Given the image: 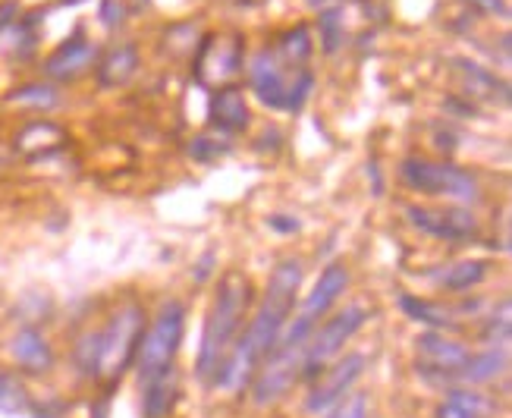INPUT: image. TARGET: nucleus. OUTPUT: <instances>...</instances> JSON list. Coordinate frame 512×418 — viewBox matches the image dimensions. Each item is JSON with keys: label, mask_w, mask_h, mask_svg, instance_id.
Wrapping results in <instances>:
<instances>
[{"label": "nucleus", "mask_w": 512, "mask_h": 418, "mask_svg": "<svg viewBox=\"0 0 512 418\" xmlns=\"http://www.w3.org/2000/svg\"><path fill=\"white\" fill-rule=\"evenodd\" d=\"M299 286H302V261L299 258H283L277 268L271 271V280H267L264 299L258 305V312L252 318L249 330L233 346V352L227 356L224 368L217 371L214 387L242 390V387H246L255 378L258 365L267 356H271V349L277 346V340L283 334L289 315H293Z\"/></svg>", "instance_id": "obj_1"}, {"label": "nucleus", "mask_w": 512, "mask_h": 418, "mask_svg": "<svg viewBox=\"0 0 512 418\" xmlns=\"http://www.w3.org/2000/svg\"><path fill=\"white\" fill-rule=\"evenodd\" d=\"M252 302V280L242 271H227L220 277L214 305L205 318L202 349H198V378L205 384H214L217 371L224 368L227 356L236 346V334L246 318V308Z\"/></svg>", "instance_id": "obj_2"}, {"label": "nucleus", "mask_w": 512, "mask_h": 418, "mask_svg": "<svg viewBox=\"0 0 512 418\" xmlns=\"http://www.w3.org/2000/svg\"><path fill=\"white\" fill-rule=\"evenodd\" d=\"M145 334V308L129 299L123 302L110 321L98 330V365H95V378L114 384L120 381L126 368L136 362V352Z\"/></svg>", "instance_id": "obj_3"}, {"label": "nucleus", "mask_w": 512, "mask_h": 418, "mask_svg": "<svg viewBox=\"0 0 512 418\" xmlns=\"http://www.w3.org/2000/svg\"><path fill=\"white\" fill-rule=\"evenodd\" d=\"M293 73H286V63L277 57L274 48H261L252 60H249V82L252 92L264 107L274 110H302L311 85H315V76H311L308 66H289Z\"/></svg>", "instance_id": "obj_4"}, {"label": "nucleus", "mask_w": 512, "mask_h": 418, "mask_svg": "<svg viewBox=\"0 0 512 418\" xmlns=\"http://www.w3.org/2000/svg\"><path fill=\"white\" fill-rule=\"evenodd\" d=\"M183 330H186V305L176 302V299L164 302L158 318H154L151 327L142 334L136 362H132L139 368L142 387L173 368L176 352H180V343H183Z\"/></svg>", "instance_id": "obj_5"}, {"label": "nucleus", "mask_w": 512, "mask_h": 418, "mask_svg": "<svg viewBox=\"0 0 512 418\" xmlns=\"http://www.w3.org/2000/svg\"><path fill=\"white\" fill-rule=\"evenodd\" d=\"M371 312L365 305H346L343 312L327 318L318 330H311L305 343V359H302V381H315L318 374L340 356L343 346L359 334Z\"/></svg>", "instance_id": "obj_6"}, {"label": "nucleus", "mask_w": 512, "mask_h": 418, "mask_svg": "<svg viewBox=\"0 0 512 418\" xmlns=\"http://www.w3.org/2000/svg\"><path fill=\"white\" fill-rule=\"evenodd\" d=\"M399 176H403V183L415 192L443 195V198H453V202H462V205L481 202L478 180L469 170H462L456 164H434L425 158H406L403 167H399Z\"/></svg>", "instance_id": "obj_7"}, {"label": "nucleus", "mask_w": 512, "mask_h": 418, "mask_svg": "<svg viewBox=\"0 0 512 418\" xmlns=\"http://www.w3.org/2000/svg\"><path fill=\"white\" fill-rule=\"evenodd\" d=\"M302 359H305V346H274L271 356L255 371V384H252L255 403L258 406L277 403L289 387L302 381Z\"/></svg>", "instance_id": "obj_8"}, {"label": "nucleus", "mask_w": 512, "mask_h": 418, "mask_svg": "<svg viewBox=\"0 0 512 418\" xmlns=\"http://www.w3.org/2000/svg\"><path fill=\"white\" fill-rule=\"evenodd\" d=\"M365 365H368V359L362 356V352H346L343 359L330 362L315 378V387L308 390L305 409L315 412V415H324L330 406H337L346 393H352L355 381L365 374Z\"/></svg>", "instance_id": "obj_9"}, {"label": "nucleus", "mask_w": 512, "mask_h": 418, "mask_svg": "<svg viewBox=\"0 0 512 418\" xmlns=\"http://www.w3.org/2000/svg\"><path fill=\"white\" fill-rule=\"evenodd\" d=\"M418 349V374H425L431 384H453V374L469 359V349L450 340L440 330H428L415 340Z\"/></svg>", "instance_id": "obj_10"}, {"label": "nucleus", "mask_w": 512, "mask_h": 418, "mask_svg": "<svg viewBox=\"0 0 512 418\" xmlns=\"http://www.w3.org/2000/svg\"><path fill=\"white\" fill-rule=\"evenodd\" d=\"M406 217L415 230L425 236L443 239V242H469L478 236V217L465 208H425V205H409Z\"/></svg>", "instance_id": "obj_11"}, {"label": "nucleus", "mask_w": 512, "mask_h": 418, "mask_svg": "<svg viewBox=\"0 0 512 418\" xmlns=\"http://www.w3.org/2000/svg\"><path fill=\"white\" fill-rule=\"evenodd\" d=\"M242 70V41L236 35L230 38H214L208 35L202 41V48L195 54V66L192 73L202 85H214V82H227Z\"/></svg>", "instance_id": "obj_12"}, {"label": "nucleus", "mask_w": 512, "mask_h": 418, "mask_svg": "<svg viewBox=\"0 0 512 418\" xmlns=\"http://www.w3.org/2000/svg\"><path fill=\"white\" fill-rule=\"evenodd\" d=\"M95 63H98V44H92L82 35H73L44 60V76L54 82H73L92 70Z\"/></svg>", "instance_id": "obj_13"}, {"label": "nucleus", "mask_w": 512, "mask_h": 418, "mask_svg": "<svg viewBox=\"0 0 512 418\" xmlns=\"http://www.w3.org/2000/svg\"><path fill=\"white\" fill-rule=\"evenodd\" d=\"M346 286H349V268H346L343 261H330L327 268L321 271L318 283L311 286V293H308V299L302 305L299 318L315 327L330 312V308H333V302H337L346 293Z\"/></svg>", "instance_id": "obj_14"}, {"label": "nucleus", "mask_w": 512, "mask_h": 418, "mask_svg": "<svg viewBox=\"0 0 512 418\" xmlns=\"http://www.w3.org/2000/svg\"><path fill=\"white\" fill-rule=\"evenodd\" d=\"M66 145H70V136H66V129L54 120H35L16 132V151L26 161L54 158Z\"/></svg>", "instance_id": "obj_15"}, {"label": "nucleus", "mask_w": 512, "mask_h": 418, "mask_svg": "<svg viewBox=\"0 0 512 418\" xmlns=\"http://www.w3.org/2000/svg\"><path fill=\"white\" fill-rule=\"evenodd\" d=\"M208 117H211V126L217 132H224V136H233V132H242L249 126V104H246V95H242V88L236 85H224L217 88L211 95V104H208Z\"/></svg>", "instance_id": "obj_16"}, {"label": "nucleus", "mask_w": 512, "mask_h": 418, "mask_svg": "<svg viewBox=\"0 0 512 418\" xmlns=\"http://www.w3.org/2000/svg\"><path fill=\"white\" fill-rule=\"evenodd\" d=\"M98 85L101 88H120L139 70V48L132 41L114 44L98 63Z\"/></svg>", "instance_id": "obj_17"}, {"label": "nucleus", "mask_w": 512, "mask_h": 418, "mask_svg": "<svg viewBox=\"0 0 512 418\" xmlns=\"http://www.w3.org/2000/svg\"><path fill=\"white\" fill-rule=\"evenodd\" d=\"M10 352L29 374H44V371H51V365H54L51 343L44 340V334L38 327H22L19 334L13 337V343H10Z\"/></svg>", "instance_id": "obj_18"}, {"label": "nucleus", "mask_w": 512, "mask_h": 418, "mask_svg": "<svg viewBox=\"0 0 512 418\" xmlns=\"http://www.w3.org/2000/svg\"><path fill=\"white\" fill-rule=\"evenodd\" d=\"M509 356L506 349H484L478 356H469L465 365L453 374V384H487V381H497L500 374L506 371Z\"/></svg>", "instance_id": "obj_19"}, {"label": "nucleus", "mask_w": 512, "mask_h": 418, "mask_svg": "<svg viewBox=\"0 0 512 418\" xmlns=\"http://www.w3.org/2000/svg\"><path fill=\"white\" fill-rule=\"evenodd\" d=\"M456 63V70H459V76H462V82H465V92H469V98H487V101H509V85L506 82H500L494 73H487V70H481L478 63H472V60H453Z\"/></svg>", "instance_id": "obj_20"}, {"label": "nucleus", "mask_w": 512, "mask_h": 418, "mask_svg": "<svg viewBox=\"0 0 512 418\" xmlns=\"http://www.w3.org/2000/svg\"><path fill=\"white\" fill-rule=\"evenodd\" d=\"M494 412L497 403L472 390H450L447 400L437 406V418H494Z\"/></svg>", "instance_id": "obj_21"}, {"label": "nucleus", "mask_w": 512, "mask_h": 418, "mask_svg": "<svg viewBox=\"0 0 512 418\" xmlns=\"http://www.w3.org/2000/svg\"><path fill=\"white\" fill-rule=\"evenodd\" d=\"M142 412L145 418H167L173 403H176V371L170 368L161 378H154L151 384L142 387Z\"/></svg>", "instance_id": "obj_22"}, {"label": "nucleus", "mask_w": 512, "mask_h": 418, "mask_svg": "<svg viewBox=\"0 0 512 418\" xmlns=\"http://www.w3.org/2000/svg\"><path fill=\"white\" fill-rule=\"evenodd\" d=\"M399 308L418 324H425L431 330H450L456 327V312H450V308L443 305H434V302H425L418 296H399Z\"/></svg>", "instance_id": "obj_23"}, {"label": "nucleus", "mask_w": 512, "mask_h": 418, "mask_svg": "<svg viewBox=\"0 0 512 418\" xmlns=\"http://www.w3.org/2000/svg\"><path fill=\"white\" fill-rule=\"evenodd\" d=\"M484 277H487V261H459L443 274H437V283L450 293H465V290H472V286H478Z\"/></svg>", "instance_id": "obj_24"}, {"label": "nucleus", "mask_w": 512, "mask_h": 418, "mask_svg": "<svg viewBox=\"0 0 512 418\" xmlns=\"http://www.w3.org/2000/svg\"><path fill=\"white\" fill-rule=\"evenodd\" d=\"M311 32H308V26H296V29H289V32H283L280 35V41H277V57L286 63V66H305L308 63V57H311Z\"/></svg>", "instance_id": "obj_25"}, {"label": "nucleus", "mask_w": 512, "mask_h": 418, "mask_svg": "<svg viewBox=\"0 0 512 418\" xmlns=\"http://www.w3.org/2000/svg\"><path fill=\"white\" fill-rule=\"evenodd\" d=\"M10 104H19V107H35V110H51L60 104V95L57 88L48 85V82H29V85H19L7 95Z\"/></svg>", "instance_id": "obj_26"}, {"label": "nucleus", "mask_w": 512, "mask_h": 418, "mask_svg": "<svg viewBox=\"0 0 512 418\" xmlns=\"http://www.w3.org/2000/svg\"><path fill=\"white\" fill-rule=\"evenodd\" d=\"M29 409H32V400H29L26 384H22L16 374L0 371V412H4V415H22Z\"/></svg>", "instance_id": "obj_27"}, {"label": "nucleus", "mask_w": 512, "mask_h": 418, "mask_svg": "<svg viewBox=\"0 0 512 418\" xmlns=\"http://www.w3.org/2000/svg\"><path fill=\"white\" fill-rule=\"evenodd\" d=\"M318 29H321V48L324 54H337L346 41V29H343V10L340 7H324L318 16Z\"/></svg>", "instance_id": "obj_28"}, {"label": "nucleus", "mask_w": 512, "mask_h": 418, "mask_svg": "<svg viewBox=\"0 0 512 418\" xmlns=\"http://www.w3.org/2000/svg\"><path fill=\"white\" fill-rule=\"evenodd\" d=\"M509 337H512V321H509V299H503L500 305V315L494 312L487 318L484 330H481V340L491 346V349H506L509 346Z\"/></svg>", "instance_id": "obj_29"}, {"label": "nucleus", "mask_w": 512, "mask_h": 418, "mask_svg": "<svg viewBox=\"0 0 512 418\" xmlns=\"http://www.w3.org/2000/svg\"><path fill=\"white\" fill-rule=\"evenodd\" d=\"M73 362L79 374L85 378H95V365H98V330H85L73 346Z\"/></svg>", "instance_id": "obj_30"}, {"label": "nucleus", "mask_w": 512, "mask_h": 418, "mask_svg": "<svg viewBox=\"0 0 512 418\" xmlns=\"http://www.w3.org/2000/svg\"><path fill=\"white\" fill-rule=\"evenodd\" d=\"M324 418H368V393H346L337 406H330Z\"/></svg>", "instance_id": "obj_31"}, {"label": "nucleus", "mask_w": 512, "mask_h": 418, "mask_svg": "<svg viewBox=\"0 0 512 418\" xmlns=\"http://www.w3.org/2000/svg\"><path fill=\"white\" fill-rule=\"evenodd\" d=\"M98 16H101V22H104L107 29L120 26V22L126 19V7H123V0H101Z\"/></svg>", "instance_id": "obj_32"}, {"label": "nucleus", "mask_w": 512, "mask_h": 418, "mask_svg": "<svg viewBox=\"0 0 512 418\" xmlns=\"http://www.w3.org/2000/svg\"><path fill=\"white\" fill-rule=\"evenodd\" d=\"M189 151H192V158H195V161H211V158H217V154H227L230 145H217V142H211V139H195Z\"/></svg>", "instance_id": "obj_33"}, {"label": "nucleus", "mask_w": 512, "mask_h": 418, "mask_svg": "<svg viewBox=\"0 0 512 418\" xmlns=\"http://www.w3.org/2000/svg\"><path fill=\"white\" fill-rule=\"evenodd\" d=\"M475 13H487V16H500V19H509V7L506 0H465Z\"/></svg>", "instance_id": "obj_34"}, {"label": "nucleus", "mask_w": 512, "mask_h": 418, "mask_svg": "<svg viewBox=\"0 0 512 418\" xmlns=\"http://www.w3.org/2000/svg\"><path fill=\"white\" fill-rule=\"evenodd\" d=\"M267 227L277 230V233H296L299 230V220L296 217H286V214H274V217H267Z\"/></svg>", "instance_id": "obj_35"}, {"label": "nucleus", "mask_w": 512, "mask_h": 418, "mask_svg": "<svg viewBox=\"0 0 512 418\" xmlns=\"http://www.w3.org/2000/svg\"><path fill=\"white\" fill-rule=\"evenodd\" d=\"M16 4H13V0H7V4H0V32H4V29H10L13 26V22H16Z\"/></svg>", "instance_id": "obj_36"}, {"label": "nucleus", "mask_w": 512, "mask_h": 418, "mask_svg": "<svg viewBox=\"0 0 512 418\" xmlns=\"http://www.w3.org/2000/svg\"><path fill=\"white\" fill-rule=\"evenodd\" d=\"M211 261H214V255H205V261L198 264V280H205V277H208V271H211Z\"/></svg>", "instance_id": "obj_37"}, {"label": "nucleus", "mask_w": 512, "mask_h": 418, "mask_svg": "<svg viewBox=\"0 0 512 418\" xmlns=\"http://www.w3.org/2000/svg\"><path fill=\"white\" fill-rule=\"evenodd\" d=\"M308 4H315V7H318V4H321V0H308Z\"/></svg>", "instance_id": "obj_38"}]
</instances>
